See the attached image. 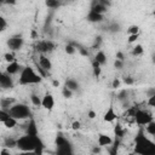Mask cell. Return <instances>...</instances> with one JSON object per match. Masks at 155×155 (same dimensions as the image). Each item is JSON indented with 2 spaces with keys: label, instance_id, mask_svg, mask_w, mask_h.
<instances>
[{
  "label": "cell",
  "instance_id": "cell-8",
  "mask_svg": "<svg viewBox=\"0 0 155 155\" xmlns=\"http://www.w3.org/2000/svg\"><path fill=\"white\" fill-rule=\"evenodd\" d=\"M6 45H7V47H8L11 51H13V52L21 50L22 46L24 45L23 35H22V34H15V35H12V36L7 40Z\"/></svg>",
  "mask_w": 155,
  "mask_h": 155
},
{
  "label": "cell",
  "instance_id": "cell-17",
  "mask_svg": "<svg viewBox=\"0 0 155 155\" xmlns=\"http://www.w3.org/2000/svg\"><path fill=\"white\" fill-rule=\"evenodd\" d=\"M91 11H93V12H96V13H99V15H103L104 12L108 11V8H107L105 6H103V5L99 2V0H93L92 4H91Z\"/></svg>",
  "mask_w": 155,
  "mask_h": 155
},
{
  "label": "cell",
  "instance_id": "cell-48",
  "mask_svg": "<svg viewBox=\"0 0 155 155\" xmlns=\"http://www.w3.org/2000/svg\"><path fill=\"white\" fill-rule=\"evenodd\" d=\"M19 155H38L35 151H21Z\"/></svg>",
  "mask_w": 155,
  "mask_h": 155
},
{
  "label": "cell",
  "instance_id": "cell-9",
  "mask_svg": "<svg viewBox=\"0 0 155 155\" xmlns=\"http://www.w3.org/2000/svg\"><path fill=\"white\" fill-rule=\"evenodd\" d=\"M41 107L46 110H52L54 107V98L50 92H46L45 96L41 98Z\"/></svg>",
  "mask_w": 155,
  "mask_h": 155
},
{
  "label": "cell",
  "instance_id": "cell-28",
  "mask_svg": "<svg viewBox=\"0 0 155 155\" xmlns=\"http://www.w3.org/2000/svg\"><path fill=\"white\" fill-rule=\"evenodd\" d=\"M144 132H147L150 136H155V121H151L150 124H148L145 126V131Z\"/></svg>",
  "mask_w": 155,
  "mask_h": 155
},
{
  "label": "cell",
  "instance_id": "cell-52",
  "mask_svg": "<svg viewBox=\"0 0 155 155\" xmlns=\"http://www.w3.org/2000/svg\"><path fill=\"white\" fill-rule=\"evenodd\" d=\"M93 151H94V153H99V148H94Z\"/></svg>",
  "mask_w": 155,
  "mask_h": 155
},
{
  "label": "cell",
  "instance_id": "cell-33",
  "mask_svg": "<svg viewBox=\"0 0 155 155\" xmlns=\"http://www.w3.org/2000/svg\"><path fill=\"white\" fill-rule=\"evenodd\" d=\"M108 30H109V31H111V33H116V31H119V30H120V24H119V23L113 22V23L108 27Z\"/></svg>",
  "mask_w": 155,
  "mask_h": 155
},
{
  "label": "cell",
  "instance_id": "cell-45",
  "mask_svg": "<svg viewBox=\"0 0 155 155\" xmlns=\"http://www.w3.org/2000/svg\"><path fill=\"white\" fill-rule=\"evenodd\" d=\"M96 116H97V114H96V111H94V110H92V109H91V110H88V111H87V117H88V119L93 120Z\"/></svg>",
  "mask_w": 155,
  "mask_h": 155
},
{
  "label": "cell",
  "instance_id": "cell-44",
  "mask_svg": "<svg viewBox=\"0 0 155 155\" xmlns=\"http://www.w3.org/2000/svg\"><path fill=\"white\" fill-rule=\"evenodd\" d=\"M147 104H148L149 107H155V96L149 97L148 101H147Z\"/></svg>",
  "mask_w": 155,
  "mask_h": 155
},
{
  "label": "cell",
  "instance_id": "cell-24",
  "mask_svg": "<svg viewBox=\"0 0 155 155\" xmlns=\"http://www.w3.org/2000/svg\"><path fill=\"white\" fill-rule=\"evenodd\" d=\"M45 5L48 8H51V10H56V8H58L61 6V2L58 0H46L45 1Z\"/></svg>",
  "mask_w": 155,
  "mask_h": 155
},
{
  "label": "cell",
  "instance_id": "cell-27",
  "mask_svg": "<svg viewBox=\"0 0 155 155\" xmlns=\"http://www.w3.org/2000/svg\"><path fill=\"white\" fill-rule=\"evenodd\" d=\"M30 101L35 107H41V98L39 97V94L36 93H31L30 94Z\"/></svg>",
  "mask_w": 155,
  "mask_h": 155
},
{
  "label": "cell",
  "instance_id": "cell-37",
  "mask_svg": "<svg viewBox=\"0 0 155 155\" xmlns=\"http://www.w3.org/2000/svg\"><path fill=\"white\" fill-rule=\"evenodd\" d=\"M6 28H7V22H6V19L0 15V33L4 31Z\"/></svg>",
  "mask_w": 155,
  "mask_h": 155
},
{
  "label": "cell",
  "instance_id": "cell-53",
  "mask_svg": "<svg viewBox=\"0 0 155 155\" xmlns=\"http://www.w3.org/2000/svg\"><path fill=\"white\" fill-rule=\"evenodd\" d=\"M2 74H4V73H2V71H0V79H1V76H2Z\"/></svg>",
  "mask_w": 155,
  "mask_h": 155
},
{
  "label": "cell",
  "instance_id": "cell-38",
  "mask_svg": "<svg viewBox=\"0 0 155 155\" xmlns=\"http://www.w3.org/2000/svg\"><path fill=\"white\" fill-rule=\"evenodd\" d=\"M138 38H139V34L128 35V39H127V41H128V44H133V42H136V41L138 40Z\"/></svg>",
  "mask_w": 155,
  "mask_h": 155
},
{
  "label": "cell",
  "instance_id": "cell-46",
  "mask_svg": "<svg viewBox=\"0 0 155 155\" xmlns=\"http://www.w3.org/2000/svg\"><path fill=\"white\" fill-rule=\"evenodd\" d=\"M115 57H116V59H119V61H124V59H125V56H124V53H122L121 51H117Z\"/></svg>",
  "mask_w": 155,
  "mask_h": 155
},
{
  "label": "cell",
  "instance_id": "cell-36",
  "mask_svg": "<svg viewBox=\"0 0 155 155\" xmlns=\"http://www.w3.org/2000/svg\"><path fill=\"white\" fill-rule=\"evenodd\" d=\"M64 51L67 54H74L75 53V47L71 45V44H68L65 47H64Z\"/></svg>",
  "mask_w": 155,
  "mask_h": 155
},
{
  "label": "cell",
  "instance_id": "cell-3",
  "mask_svg": "<svg viewBox=\"0 0 155 155\" xmlns=\"http://www.w3.org/2000/svg\"><path fill=\"white\" fill-rule=\"evenodd\" d=\"M8 114L11 117L18 120H27V119H31V110L30 108L24 104V103H15L10 109H8Z\"/></svg>",
  "mask_w": 155,
  "mask_h": 155
},
{
  "label": "cell",
  "instance_id": "cell-25",
  "mask_svg": "<svg viewBox=\"0 0 155 155\" xmlns=\"http://www.w3.org/2000/svg\"><path fill=\"white\" fill-rule=\"evenodd\" d=\"M92 70H93V75L96 78H98L101 75V73H102V68L96 61H92Z\"/></svg>",
  "mask_w": 155,
  "mask_h": 155
},
{
  "label": "cell",
  "instance_id": "cell-10",
  "mask_svg": "<svg viewBox=\"0 0 155 155\" xmlns=\"http://www.w3.org/2000/svg\"><path fill=\"white\" fill-rule=\"evenodd\" d=\"M25 134L31 136V137H38V134H39L36 122H35V120H34L33 117L29 119V122L27 124V127H25Z\"/></svg>",
  "mask_w": 155,
  "mask_h": 155
},
{
  "label": "cell",
  "instance_id": "cell-42",
  "mask_svg": "<svg viewBox=\"0 0 155 155\" xmlns=\"http://www.w3.org/2000/svg\"><path fill=\"white\" fill-rule=\"evenodd\" d=\"M120 84H121L120 80L116 78V79L113 80V82H111V87H113V88H119V87H120Z\"/></svg>",
  "mask_w": 155,
  "mask_h": 155
},
{
  "label": "cell",
  "instance_id": "cell-30",
  "mask_svg": "<svg viewBox=\"0 0 155 155\" xmlns=\"http://www.w3.org/2000/svg\"><path fill=\"white\" fill-rule=\"evenodd\" d=\"M127 33L128 35H134V34H139V27L133 24V25H130L128 29H127Z\"/></svg>",
  "mask_w": 155,
  "mask_h": 155
},
{
  "label": "cell",
  "instance_id": "cell-19",
  "mask_svg": "<svg viewBox=\"0 0 155 155\" xmlns=\"http://www.w3.org/2000/svg\"><path fill=\"white\" fill-rule=\"evenodd\" d=\"M93 61H96V62L102 67V65H104V64L107 63V54L104 53V51H101V50H99V51L96 53Z\"/></svg>",
  "mask_w": 155,
  "mask_h": 155
},
{
  "label": "cell",
  "instance_id": "cell-31",
  "mask_svg": "<svg viewBox=\"0 0 155 155\" xmlns=\"http://www.w3.org/2000/svg\"><path fill=\"white\" fill-rule=\"evenodd\" d=\"M8 117H10L8 111L7 110H4V109H0V122L4 124Z\"/></svg>",
  "mask_w": 155,
  "mask_h": 155
},
{
  "label": "cell",
  "instance_id": "cell-18",
  "mask_svg": "<svg viewBox=\"0 0 155 155\" xmlns=\"http://www.w3.org/2000/svg\"><path fill=\"white\" fill-rule=\"evenodd\" d=\"M16 102H15V99H12V98H1L0 99V109H4V110H7L8 111V109L15 104Z\"/></svg>",
  "mask_w": 155,
  "mask_h": 155
},
{
  "label": "cell",
  "instance_id": "cell-54",
  "mask_svg": "<svg viewBox=\"0 0 155 155\" xmlns=\"http://www.w3.org/2000/svg\"><path fill=\"white\" fill-rule=\"evenodd\" d=\"M128 155H137V154H134V153H131V154H128Z\"/></svg>",
  "mask_w": 155,
  "mask_h": 155
},
{
  "label": "cell",
  "instance_id": "cell-15",
  "mask_svg": "<svg viewBox=\"0 0 155 155\" xmlns=\"http://www.w3.org/2000/svg\"><path fill=\"white\" fill-rule=\"evenodd\" d=\"M97 143H98V147H109L113 144V139L110 136L105 134V133H99L98 134V138H97Z\"/></svg>",
  "mask_w": 155,
  "mask_h": 155
},
{
  "label": "cell",
  "instance_id": "cell-35",
  "mask_svg": "<svg viewBox=\"0 0 155 155\" xmlns=\"http://www.w3.org/2000/svg\"><path fill=\"white\" fill-rule=\"evenodd\" d=\"M73 91H70V90H68L67 87H63L62 88V96L64 97V98H71L73 97Z\"/></svg>",
  "mask_w": 155,
  "mask_h": 155
},
{
  "label": "cell",
  "instance_id": "cell-26",
  "mask_svg": "<svg viewBox=\"0 0 155 155\" xmlns=\"http://www.w3.org/2000/svg\"><path fill=\"white\" fill-rule=\"evenodd\" d=\"M4 126H5L6 128H10V130H11V128H13V127H16V126H17V120L10 116V117L4 122Z\"/></svg>",
  "mask_w": 155,
  "mask_h": 155
},
{
  "label": "cell",
  "instance_id": "cell-1",
  "mask_svg": "<svg viewBox=\"0 0 155 155\" xmlns=\"http://www.w3.org/2000/svg\"><path fill=\"white\" fill-rule=\"evenodd\" d=\"M134 154L137 155H155V143L145 136L143 128L134 136Z\"/></svg>",
  "mask_w": 155,
  "mask_h": 155
},
{
  "label": "cell",
  "instance_id": "cell-4",
  "mask_svg": "<svg viewBox=\"0 0 155 155\" xmlns=\"http://www.w3.org/2000/svg\"><path fill=\"white\" fill-rule=\"evenodd\" d=\"M38 137H31V136L24 134V136L17 138V140H16V148H18L21 151H34L35 144H36V138Z\"/></svg>",
  "mask_w": 155,
  "mask_h": 155
},
{
  "label": "cell",
  "instance_id": "cell-55",
  "mask_svg": "<svg viewBox=\"0 0 155 155\" xmlns=\"http://www.w3.org/2000/svg\"><path fill=\"white\" fill-rule=\"evenodd\" d=\"M115 155H119V154H115Z\"/></svg>",
  "mask_w": 155,
  "mask_h": 155
},
{
  "label": "cell",
  "instance_id": "cell-7",
  "mask_svg": "<svg viewBox=\"0 0 155 155\" xmlns=\"http://www.w3.org/2000/svg\"><path fill=\"white\" fill-rule=\"evenodd\" d=\"M54 48H56V44L52 40H40L35 44V50L40 54L46 56L47 53H51L52 51H54Z\"/></svg>",
  "mask_w": 155,
  "mask_h": 155
},
{
  "label": "cell",
  "instance_id": "cell-5",
  "mask_svg": "<svg viewBox=\"0 0 155 155\" xmlns=\"http://www.w3.org/2000/svg\"><path fill=\"white\" fill-rule=\"evenodd\" d=\"M56 148H57V155H73V148L70 142L63 137L62 134H58L54 140Z\"/></svg>",
  "mask_w": 155,
  "mask_h": 155
},
{
  "label": "cell",
  "instance_id": "cell-6",
  "mask_svg": "<svg viewBox=\"0 0 155 155\" xmlns=\"http://www.w3.org/2000/svg\"><path fill=\"white\" fill-rule=\"evenodd\" d=\"M133 119H134L136 124L139 125L140 127L142 126H147L148 124H150L151 121H154L153 114L149 110H145V109H137Z\"/></svg>",
  "mask_w": 155,
  "mask_h": 155
},
{
  "label": "cell",
  "instance_id": "cell-51",
  "mask_svg": "<svg viewBox=\"0 0 155 155\" xmlns=\"http://www.w3.org/2000/svg\"><path fill=\"white\" fill-rule=\"evenodd\" d=\"M31 36H33V38H35V36H36V33H35V30H33V31H31Z\"/></svg>",
  "mask_w": 155,
  "mask_h": 155
},
{
  "label": "cell",
  "instance_id": "cell-40",
  "mask_svg": "<svg viewBox=\"0 0 155 155\" xmlns=\"http://www.w3.org/2000/svg\"><path fill=\"white\" fill-rule=\"evenodd\" d=\"M114 67H115L116 69H122V68H124V61L115 59V61H114Z\"/></svg>",
  "mask_w": 155,
  "mask_h": 155
},
{
  "label": "cell",
  "instance_id": "cell-20",
  "mask_svg": "<svg viewBox=\"0 0 155 155\" xmlns=\"http://www.w3.org/2000/svg\"><path fill=\"white\" fill-rule=\"evenodd\" d=\"M64 87H67L68 90H70V91H78V88H79V82L76 81V80H74V79H68L67 81H65V85H64Z\"/></svg>",
  "mask_w": 155,
  "mask_h": 155
},
{
  "label": "cell",
  "instance_id": "cell-32",
  "mask_svg": "<svg viewBox=\"0 0 155 155\" xmlns=\"http://www.w3.org/2000/svg\"><path fill=\"white\" fill-rule=\"evenodd\" d=\"M4 59L7 62V64L8 63H12V62H15V54L12 52H6L4 54Z\"/></svg>",
  "mask_w": 155,
  "mask_h": 155
},
{
  "label": "cell",
  "instance_id": "cell-22",
  "mask_svg": "<svg viewBox=\"0 0 155 155\" xmlns=\"http://www.w3.org/2000/svg\"><path fill=\"white\" fill-rule=\"evenodd\" d=\"M114 134H115V138H117V139H121L124 137V134H125V130L122 128V126L119 122L114 127Z\"/></svg>",
  "mask_w": 155,
  "mask_h": 155
},
{
  "label": "cell",
  "instance_id": "cell-29",
  "mask_svg": "<svg viewBox=\"0 0 155 155\" xmlns=\"http://www.w3.org/2000/svg\"><path fill=\"white\" fill-rule=\"evenodd\" d=\"M143 52H144V50H143V46L142 45H134V47L132 48V56H140V54H143Z\"/></svg>",
  "mask_w": 155,
  "mask_h": 155
},
{
  "label": "cell",
  "instance_id": "cell-2",
  "mask_svg": "<svg viewBox=\"0 0 155 155\" xmlns=\"http://www.w3.org/2000/svg\"><path fill=\"white\" fill-rule=\"evenodd\" d=\"M42 78L30 65L23 67V69L19 73V79H18L19 85H35V84H40Z\"/></svg>",
  "mask_w": 155,
  "mask_h": 155
},
{
  "label": "cell",
  "instance_id": "cell-12",
  "mask_svg": "<svg viewBox=\"0 0 155 155\" xmlns=\"http://www.w3.org/2000/svg\"><path fill=\"white\" fill-rule=\"evenodd\" d=\"M0 87L4 88V90H8V88H12L13 87V80L11 78V75L4 73L1 79H0Z\"/></svg>",
  "mask_w": 155,
  "mask_h": 155
},
{
  "label": "cell",
  "instance_id": "cell-13",
  "mask_svg": "<svg viewBox=\"0 0 155 155\" xmlns=\"http://www.w3.org/2000/svg\"><path fill=\"white\" fill-rule=\"evenodd\" d=\"M39 65L45 70V71H50L52 69V62L51 59L45 56V54H40L39 56Z\"/></svg>",
  "mask_w": 155,
  "mask_h": 155
},
{
  "label": "cell",
  "instance_id": "cell-21",
  "mask_svg": "<svg viewBox=\"0 0 155 155\" xmlns=\"http://www.w3.org/2000/svg\"><path fill=\"white\" fill-rule=\"evenodd\" d=\"M44 150H45V144H44V142L41 140V138L38 137V138H36V144H35L34 151H35L38 155H42V154H44Z\"/></svg>",
  "mask_w": 155,
  "mask_h": 155
},
{
  "label": "cell",
  "instance_id": "cell-47",
  "mask_svg": "<svg viewBox=\"0 0 155 155\" xmlns=\"http://www.w3.org/2000/svg\"><path fill=\"white\" fill-rule=\"evenodd\" d=\"M0 155H12V154H11L10 149L4 148V149H1V150H0Z\"/></svg>",
  "mask_w": 155,
  "mask_h": 155
},
{
  "label": "cell",
  "instance_id": "cell-41",
  "mask_svg": "<svg viewBox=\"0 0 155 155\" xmlns=\"http://www.w3.org/2000/svg\"><path fill=\"white\" fill-rule=\"evenodd\" d=\"M71 128H73L74 131L80 130V128H81V122H80V121H74V122L71 124Z\"/></svg>",
  "mask_w": 155,
  "mask_h": 155
},
{
  "label": "cell",
  "instance_id": "cell-11",
  "mask_svg": "<svg viewBox=\"0 0 155 155\" xmlns=\"http://www.w3.org/2000/svg\"><path fill=\"white\" fill-rule=\"evenodd\" d=\"M116 117H117V114H116V111H115V109H114V105L110 104L109 108L107 109V111H105L104 115H103V120H104L105 122H113V121L116 120Z\"/></svg>",
  "mask_w": 155,
  "mask_h": 155
},
{
  "label": "cell",
  "instance_id": "cell-43",
  "mask_svg": "<svg viewBox=\"0 0 155 155\" xmlns=\"http://www.w3.org/2000/svg\"><path fill=\"white\" fill-rule=\"evenodd\" d=\"M147 97L149 98V97H153V96H155V88L154 87H150V88H148L147 90Z\"/></svg>",
  "mask_w": 155,
  "mask_h": 155
},
{
  "label": "cell",
  "instance_id": "cell-34",
  "mask_svg": "<svg viewBox=\"0 0 155 155\" xmlns=\"http://www.w3.org/2000/svg\"><path fill=\"white\" fill-rule=\"evenodd\" d=\"M102 41H103V38H102L101 35L96 36V38H94V41H93V45H92V47H93V48H99V46H101Z\"/></svg>",
  "mask_w": 155,
  "mask_h": 155
},
{
  "label": "cell",
  "instance_id": "cell-23",
  "mask_svg": "<svg viewBox=\"0 0 155 155\" xmlns=\"http://www.w3.org/2000/svg\"><path fill=\"white\" fill-rule=\"evenodd\" d=\"M16 140L17 139H15V138H12V137H7V138H5V140H4V148H7V149H13V148H16Z\"/></svg>",
  "mask_w": 155,
  "mask_h": 155
},
{
  "label": "cell",
  "instance_id": "cell-39",
  "mask_svg": "<svg viewBox=\"0 0 155 155\" xmlns=\"http://www.w3.org/2000/svg\"><path fill=\"white\" fill-rule=\"evenodd\" d=\"M124 82H125L126 85L131 86V85H133V84H134V79H133V78H131V76H125V78H124Z\"/></svg>",
  "mask_w": 155,
  "mask_h": 155
},
{
  "label": "cell",
  "instance_id": "cell-49",
  "mask_svg": "<svg viewBox=\"0 0 155 155\" xmlns=\"http://www.w3.org/2000/svg\"><path fill=\"white\" fill-rule=\"evenodd\" d=\"M79 51H80V53H81L82 56H88V52H87V50H86V48L80 47V48H79Z\"/></svg>",
  "mask_w": 155,
  "mask_h": 155
},
{
  "label": "cell",
  "instance_id": "cell-16",
  "mask_svg": "<svg viewBox=\"0 0 155 155\" xmlns=\"http://www.w3.org/2000/svg\"><path fill=\"white\" fill-rule=\"evenodd\" d=\"M86 19L91 23H101L104 21V16L103 15H99V13H96L93 11H88L87 12V16H86Z\"/></svg>",
  "mask_w": 155,
  "mask_h": 155
},
{
  "label": "cell",
  "instance_id": "cell-14",
  "mask_svg": "<svg viewBox=\"0 0 155 155\" xmlns=\"http://www.w3.org/2000/svg\"><path fill=\"white\" fill-rule=\"evenodd\" d=\"M22 69H23V67H22L19 63H17V62L15 61V62L8 63V64L6 65V74H8V75H15V74L21 73Z\"/></svg>",
  "mask_w": 155,
  "mask_h": 155
},
{
  "label": "cell",
  "instance_id": "cell-50",
  "mask_svg": "<svg viewBox=\"0 0 155 155\" xmlns=\"http://www.w3.org/2000/svg\"><path fill=\"white\" fill-rule=\"evenodd\" d=\"M52 84H53V86H54V87H58V86H59V81H58V80H53V81H52Z\"/></svg>",
  "mask_w": 155,
  "mask_h": 155
}]
</instances>
